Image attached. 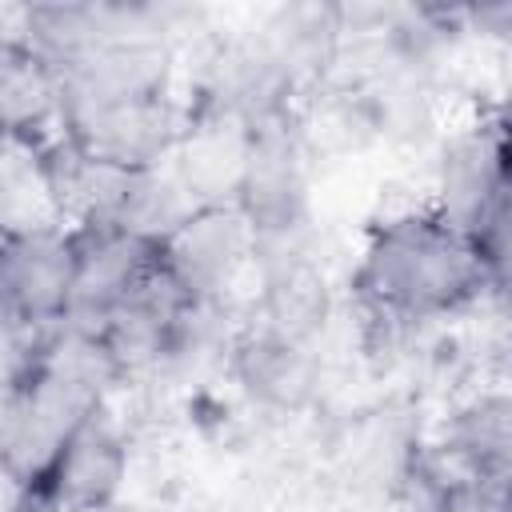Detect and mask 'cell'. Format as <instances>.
Instances as JSON below:
<instances>
[{
  "label": "cell",
  "instance_id": "4",
  "mask_svg": "<svg viewBox=\"0 0 512 512\" xmlns=\"http://www.w3.org/2000/svg\"><path fill=\"white\" fill-rule=\"evenodd\" d=\"M52 88L36 60H8L0 64V128L36 124L48 112Z\"/></svg>",
  "mask_w": 512,
  "mask_h": 512
},
{
  "label": "cell",
  "instance_id": "3",
  "mask_svg": "<svg viewBox=\"0 0 512 512\" xmlns=\"http://www.w3.org/2000/svg\"><path fill=\"white\" fill-rule=\"evenodd\" d=\"M124 456L116 436L96 424L92 416H84L44 460V480L36 484L56 508H76V512H92L104 508V500L116 492Z\"/></svg>",
  "mask_w": 512,
  "mask_h": 512
},
{
  "label": "cell",
  "instance_id": "1",
  "mask_svg": "<svg viewBox=\"0 0 512 512\" xmlns=\"http://www.w3.org/2000/svg\"><path fill=\"white\" fill-rule=\"evenodd\" d=\"M372 292L396 308L424 312L460 300L476 280V248L432 220L388 224L368 256Z\"/></svg>",
  "mask_w": 512,
  "mask_h": 512
},
{
  "label": "cell",
  "instance_id": "2",
  "mask_svg": "<svg viewBox=\"0 0 512 512\" xmlns=\"http://www.w3.org/2000/svg\"><path fill=\"white\" fill-rule=\"evenodd\" d=\"M0 300L24 320H44L72 300V244L52 232H8L0 240Z\"/></svg>",
  "mask_w": 512,
  "mask_h": 512
},
{
  "label": "cell",
  "instance_id": "5",
  "mask_svg": "<svg viewBox=\"0 0 512 512\" xmlns=\"http://www.w3.org/2000/svg\"><path fill=\"white\" fill-rule=\"evenodd\" d=\"M4 512H60V508H56L40 488H28V492H24L20 500H12Z\"/></svg>",
  "mask_w": 512,
  "mask_h": 512
}]
</instances>
